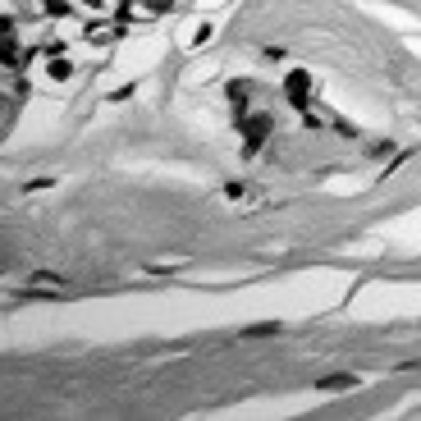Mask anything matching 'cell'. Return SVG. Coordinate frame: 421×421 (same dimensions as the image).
<instances>
[{
  "label": "cell",
  "instance_id": "52a82bcc",
  "mask_svg": "<svg viewBox=\"0 0 421 421\" xmlns=\"http://www.w3.org/2000/svg\"><path fill=\"white\" fill-rule=\"evenodd\" d=\"M270 334H279V321H261V325H247L243 339H270Z\"/></svg>",
  "mask_w": 421,
  "mask_h": 421
},
{
  "label": "cell",
  "instance_id": "7a4b0ae2",
  "mask_svg": "<svg viewBox=\"0 0 421 421\" xmlns=\"http://www.w3.org/2000/svg\"><path fill=\"white\" fill-rule=\"evenodd\" d=\"M270 129H275V124H270L266 115H252V119L243 124V138H247V151H256V147L266 142V138H270Z\"/></svg>",
  "mask_w": 421,
  "mask_h": 421
},
{
  "label": "cell",
  "instance_id": "30bf717a",
  "mask_svg": "<svg viewBox=\"0 0 421 421\" xmlns=\"http://www.w3.org/2000/svg\"><path fill=\"white\" fill-rule=\"evenodd\" d=\"M10 33H14V23L5 19V14H0V37H10Z\"/></svg>",
  "mask_w": 421,
  "mask_h": 421
},
{
  "label": "cell",
  "instance_id": "8992f818",
  "mask_svg": "<svg viewBox=\"0 0 421 421\" xmlns=\"http://www.w3.org/2000/svg\"><path fill=\"white\" fill-rule=\"evenodd\" d=\"M174 10V0H142L138 5V19H151V14H170Z\"/></svg>",
  "mask_w": 421,
  "mask_h": 421
},
{
  "label": "cell",
  "instance_id": "ba28073f",
  "mask_svg": "<svg viewBox=\"0 0 421 421\" xmlns=\"http://www.w3.org/2000/svg\"><path fill=\"white\" fill-rule=\"evenodd\" d=\"M88 42H115V28L101 23V28H88Z\"/></svg>",
  "mask_w": 421,
  "mask_h": 421
},
{
  "label": "cell",
  "instance_id": "277c9868",
  "mask_svg": "<svg viewBox=\"0 0 421 421\" xmlns=\"http://www.w3.org/2000/svg\"><path fill=\"white\" fill-rule=\"evenodd\" d=\"M46 78H51V83H69V78H74V60L69 56H46Z\"/></svg>",
  "mask_w": 421,
  "mask_h": 421
},
{
  "label": "cell",
  "instance_id": "9c48e42d",
  "mask_svg": "<svg viewBox=\"0 0 421 421\" xmlns=\"http://www.w3.org/2000/svg\"><path fill=\"white\" fill-rule=\"evenodd\" d=\"M46 14H69V0H46Z\"/></svg>",
  "mask_w": 421,
  "mask_h": 421
},
{
  "label": "cell",
  "instance_id": "6da1fadb",
  "mask_svg": "<svg viewBox=\"0 0 421 421\" xmlns=\"http://www.w3.org/2000/svg\"><path fill=\"white\" fill-rule=\"evenodd\" d=\"M284 97L298 106V110H307V101H311V78L307 74H288V83H284Z\"/></svg>",
  "mask_w": 421,
  "mask_h": 421
},
{
  "label": "cell",
  "instance_id": "3957f363",
  "mask_svg": "<svg viewBox=\"0 0 421 421\" xmlns=\"http://www.w3.org/2000/svg\"><path fill=\"white\" fill-rule=\"evenodd\" d=\"M0 65L5 69H23L28 65V46H19L14 37H0Z\"/></svg>",
  "mask_w": 421,
  "mask_h": 421
},
{
  "label": "cell",
  "instance_id": "5b68a950",
  "mask_svg": "<svg viewBox=\"0 0 421 421\" xmlns=\"http://www.w3.org/2000/svg\"><path fill=\"white\" fill-rule=\"evenodd\" d=\"M353 385H357V380H353V376H344V371H334V376H325V380H321L325 394H344V389H353Z\"/></svg>",
  "mask_w": 421,
  "mask_h": 421
}]
</instances>
